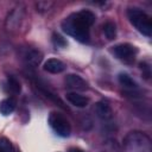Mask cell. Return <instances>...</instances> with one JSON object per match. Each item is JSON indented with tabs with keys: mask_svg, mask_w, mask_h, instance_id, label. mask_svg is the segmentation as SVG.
<instances>
[{
	"mask_svg": "<svg viewBox=\"0 0 152 152\" xmlns=\"http://www.w3.org/2000/svg\"><path fill=\"white\" fill-rule=\"evenodd\" d=\"M95 23V14L89 10H81L70 14L62 23V30L81 43L89 42L90 26Z\"/></svg>",
	"mask_w": 152,
	"mask_h": 152,
	"instance_id": "6da1fadb",
	"label": "cell"
},
{
	"mask_svg": "<svg viewBox=\"0 0 152 152\" xmlns=\"http://www.w3.org/2000/svg\"><path fill=\"white\" fill-rule=\"evenodd\" d=\"M124 152H152L151 139L140 131H132L124 138Z\"/></svg>",
	"mask_w": 152,
	"mask_h": 152,
	"instance_id": "7a4b0ae2",
	"label": "cell"
},
{
	"mask_svg": "<svg viewBox=\"0 0 152 152\" xmlns=\"http://www.w3.org/2000/svg\"><path fill=\"white\" fill-rule=\"evenodd\" d=\"M127 17L131 24L144 36L151 37L152 34V20L151 17L140 8H128Z\"/></svg>",
	"mask_w": 152,
	"mask_h": 152,
	"instance_id": "3957f363",
	"label": "cell"
},
{
	"mask_svg": "<svg viewBox=\"0 0 152 152\" xmlns=\"http://www.w3.org/2000/svg\"><path fill=\"white\" fill-rule=\"evenodd\" d=\"M48 122L57 135H59L62 138H68L70 135L71 125H70L69 120L63 114H61L58 112H51L49 114Z\"/></svg>",
	"mask_w": 152,
	"mask_h": 152,
	"instance_id": "277c9868",
	"label": "cell"
},
{
	"mask_svg": "<svg viewBox=\"0 0 152 152\" xmlns=\"http://www.w3.org/2000/svg\"><path fill=\"white\" fill-rule=\"evenodd\" d=\"M112 53L120 61L126 62V63H131L134 61L137 53H138V49L129 44V43H120L116 44L112 48Z\"/></svg>",
	"mask_w": 152,
	"mask_h": 152,
	"instance_id": "5b68a950",
	"label": "cell"
},
{
	"mask_svg": "<svg viewBox=\"0 0 152 152\" xmlns=\"http://www.w3.org/2000/svg\"><path fill=\"white\" fill-rule=\"evenodd\" d=\"M25 6L24 5H17L15 7H13L7 17H6V20H5V27L8 30V31H15L19 28V26L21 25L24 18H25Z\"/></svg>",
	"mask_w": 152,
	"mask_h": 152,
	"instance_id": "8992f818",
	"label": "cell"
},
{
	"mask_svg": "<svg viewBox=\"0 0 152 152\" xmlns=\"http://www.w3.org/2000/svg\"><path fill=\"white\" fill-rule=\"evenodd\" d=\"M64 82H65V86L70 89H74V90H87L88 89V83L86 82L84 78H82L80 75H76V74H69L65 76L64 78Z\"/></svg>",
	"mask_w": 152,
	"mask_h": 152,
	"instance_id": "52a82bcc",
	"label": "cell"
},
{
	"mask_svg": "<svg viewBox=\"0 0 152 152\" xmlns=\"http://www.w3.org/2000/svg\"><path fill=\"white\" fill-rule=\"evenodd\" d=\"M23 58H24V62H25L26 65H28L31 68H36L40 63V61L43 58V55H42L40 51H38L36 49H30L24 53Z\"/></svg>",
	"mask_w": 152,
	"mask_h": 152,
	"instance_id": "ba28073f",
	"label": "cell"
},
{
	"mask_svg": "<svg viewBox=\"0 0 152 152\" xmlns=\"http://www.w3.org/2000/svg\"><path fill=\"white\" fill-rule=\"evenodd\" d=\"M44 70L50 74H61L65 70V64L57 58H49L44 63Z\"/></svg>",
	"mask_w": 152,
	"mask_h": 152,
	"instance_id": "9c48e42d",
	"label": "cell"
},
{
	"mask_svg": "<svg viewBox=\"0 0 152 152\" xmlns=\"http://www.w3.org/2000/svg\"><path fill=\"white\" fill-rule=\"evenodd\" d=\"M95 113L96 115L103 120V121H107V120H110L112 116H113V110L112 108L109 107L108 103L103 102V101H100L95 104Z\"/></svg>",
	"mask_w": 152,
	"mask_h": 152,
	"instance_id": "30bf717a",
	"label": "cell"
},
{
	"mask_svg": "<svg viewBox=\"0 0 152 152\" xmlns=\"http://www.w3.org/2000/svg\"><path fill=\"white\" fill-rule=\"evenodd\" d=\"M15 107H17V100L12 96L6 97L0 101V114H2L4 116H7L14 112Z\"/></svg>",
	"mask_w": 152,
	"mask_h": 152,
	"instance_id": "8fae6325",
	"label": "cell"
},
{
	"mask_svg": "<svg viewBox=\"0 0 152 152\" xmlns=\"http://www.w3.org/2000/svg\"><path fill=\"white\" fill-rule=\"evenodd\" d=\"M65 99L75 107H80V108H83L86 106H88L89 103V99L78 94V93H68L65 95Z\"/></svg>",
	"mask_w": 152,
	"mask_h": 152,
	"instance_id": "7c38bea8",
	"label": "cell"
},
{
	"mask_svg": "<svg viewBox=\"0 0 152 152\" xmlns=\"http://www.w3.org/2000/svg\"><path fill=\"white\" fill-rule=\"evenodd\" d=\"M103 33L108 40H113L116 37V26L112 21H107L103 24Z\"/></svg>",
	"mask_w": 152,
	"mask_h": 152,
	"instance_id": "4fadbf2b",
	"label": "cell"
},
{
	"mask_svg": "<svg viewBox=\"0 0 152 152\" xmlns=\"http://www.w3.org/2000/svg\"><path fill=\"white\" fill-rule=\"evenodd\" d=\"M6 86H7V90H8L11 94H14V95L19 94L20 90H21V87H20L19 81H18L15 77H13V76H10V77L7 78Z\"/></svg>",
	"mask_w": 152,
	"mask_h": 152,
	"instance_id": "5bb4252c",
	"label": "cell"
},
{
	"mask_svg": "<svg viewBox=\"0 0 152 152\" xmlns=\"http://www.w3.org/2000/svg\"><path fill=\"white\" fill-rule=\"evenodd\" d=\"M119 82H120V84H121L122 87H125V88H129V89L137 88L135 81H134L129 75H127V74H125V72H121V74L119 75Z\"/></svg>",
	"mask_w": 152,
	"mask_h": 152,
	"instance_id": "9a60e30c",
	"label": "cell"
},
{
	"mask_svg": "<svg viewBox=\"0 0 152 152\" xmlns=\"http://www.w3.org/2000/svg\"><path fill=\"white\" fill-rule=\"evenodd\" d=\"M52 6H53L52 1H38V2H36V8H37V12H39V13L49 12Z\"/></svg>",
	"mask_w": 152,
	"mask_h": 152,
	"instance_id": "2e32d148",
	"label": "cell"
},
{
	"mask_svg": "<svg viewBox=\"0 0 152 152\" xmlns=\"http://www.w3.org/2000/svg\"><path fill=\"white\" fill-rule=\"evenodd\" d=\"M12 142L5 137H0V152H12Z\"/></svg>",
	"mask_w": 152,
	"mask_h": 152,
	"instance_id": "e0dca14e",
	"label": "cell"
},
{
	"mask_svg": "<svg viewBox=\"0 0 152 152\" xmlns=\"http://www.w3.org/2000/svg\"><path fill=\"white\" fill-rule=\"evenodd\" d=\"M52 43L57 48H65L66 44H68L66 40H65V38H63L59 33H53L52 34Z\"/></svg>",
	"mask_w": 152,
	"mask_h": 152,
	"instance_id": "ac0fdd59",
	"label": "cell"
},
{
	"mask_svg": "<svg viewBox=\"0 0 152 152\" xmlns=\"http://www.w3.org/2000/svg\"><path fill=\"white\" fill-rule=\"evenodd\" d=\"M69 152H83L81 148H77V147H72V148H70L69 150Z\"/></svg>",
	"mask_w": 152,
	"mask_h": 152,
	"instance_id": "d6986e66",
	"label": "cell"
}]
</instances>
